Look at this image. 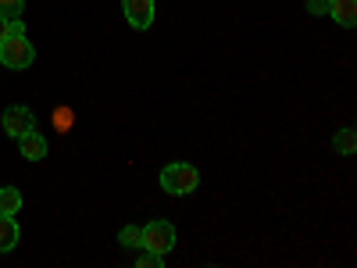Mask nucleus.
Returning <instances> with one entry per match:
<instances>
[{
    "instance_id": "nucleus-12",
    "label": "nucleus",
    "mask_w": 357,
    "mask_h": 268,
    "mask_svg": "<svg viewBox=\"0 0 357 268\" xmlns=\"http://www.w3.org/2000/svg\"><path fill=\"white\" fill-rule=\"evenodd\" d=\"M118 244L122 247H139V225H126L122 232H118Z\"/></svg>"
},
{
    "instance_id": "nucleus-13",
    "label": "nucleus",
    "mask_w": 357,
    "mask_h": 268,
    "mask_svg": "<svg viewBox=\"0 0 357 268\" xmlns=\"http://www.w3.org/2000/svg\"><path fill=\"white\" fill-rule=\"evenodd\" d=\"M136 265H139V268H161V265H165V254L146 251V254H139V258H136Z\"/></svg>"
},
{
    "instance_id": "nucleus-17",
    "label": "nucleus",
    "mask_w": 357,
    "mask_h": 268,
    "mask_svg": "<svg viewBox=\"0 0 357 268\" xmlns=\"http://www.w3.org/2000/svg\"><path fill=\"white\" fill-rule=\"evenodd\" d=\"M4 36H8V18L0 15V40H4Z\"/></svg>"
},
{
    "instance_id": "nucleus-8",
    "label": "nucleus",
    "mask_w": 357,
    "mask_h": 268,
    "mask_svg": "<svg viewBox=\"0 0 357 268\" xmlns=\"http://www.w3.org/2000/svg\"><path fill=\"white\" fill-rule=\"evenodd\" d=\"M18 222H15V215H0V254H8V251H15L18 247Z\"/></svg>"
},
{
    "instance_id": "nucleus-9",
    "label": "nucleus",
    "mask_w": 357,
    "mask_h": 268,
    "mask_svg": "<svg viewBox=\"0 0 357 268\" xmlns=\"http://www.w3.org/2000/svg\"><path fill=\"white\" fill-rule=\"evenodd\" d=\"M22 211V190L0 186V215H18Z\"/></svg>"
},
{
    "instance_id": "nucleus-5",
    "label": "nucleus",
    "mask_w": 357,
    "mask_h": 268,
    "mask_svg": "<svg viewBox=\"0 0 357 268\" xmlns=\"http://www.w3.org/2000/svg\"><path fill=\"white\" fill-rule=\"evenodd\" d=\"M126 22L132 29H151L154 25V0H122Z\"/></svg>"
},
{
    "instance_id": "nucleus-1",
    "label": "nucleus",
    "mask_w": 357,
    "mask_h": 268,
    "mask_svg": "<svg viewBox=\"0 0 357 268\" xmlns=\"http://www.w3.org/2000/svg\"><path fill=\"white\" fill-rule=\"evenodd\" d=\"M197 183H200V172H197L193 165H186V161L165 165V172H161V186H165V193H175V197L193 193Z\"/></svg>"
},
{
    "instance_id": "nucleus-10",
    "label": "nucleus",
    "mask_w": 357,
    "mask_h": 268,
    "mask_svg": "<svg viewBox=\"0 0 357 268\" xmlns=\"http://www.w3.org/2000/svg\"><path fill=\"white\" fill-rule=\"evenodd\" d=\"M333 147L340 154H354V147H357V133L354 129H340L336 136H333Z\"/></svg>"
},
{
    "instance_id": "nucleus-6",
    "label": "nucleus",
    "mask_w": 357,
    "mask_h": 268,
    "mask_svg": "<svg viewBox=\"0 0 357 268\" xmlns=\"http://www.w3.org/2000/svg\"><path fill=\"white\" fill-rule=\"evenodd\" d=\"M18 151H22L25 161H43V158H47V140H43L36 129H29V133L18 136Z\"/></svg>"
},
{
    "instance_id": "nucleus-16",
    "label": "nucleus",
    "mask_w": 357,
    "mask_h": 268,
    "mask_svg": "<svg viewBox=\"0 0 357 268\" xmlns=\"http://www.w3.org/2000/svg\"><path fill=\"white\" fill-rule=\"evenodd\" d=\"M325 8H329V0H307V11L311 15H325Z\"/></svg>"
},
{
    "instance_id": "nucleus-11",
    "label": "nucleus",
    "mask_w": 357,
    "mask_h": 268,
    "mask_svg": "<svg viewBox=\"0 0 357 268\" xmlns=\"http://www.w3.org/2000/svg\"><path fill=\"white\" fill-rule=\"evenodd\" d=\"M25 11V0H0V15L4 18H22Z\"/></svg>"
},
{
    "instance_id": "nucleus-3",
    "label": "nucleus",
    "mask_w": 357,
    "mask_h": 268,
    "mask_svg": "<svg viewBox=\"0 0 357 268\" xmlns=\"http://www.w3.org/2000/svg\"><path fill=\"white\" fill-rule=\"evenodd\" d=\"M139 247L154 251V254H168L175 247V225L172 222H151L139 229Z\"/></svg>"
},
{
    "instance_id": "nucleus-7",
    "label": "nucleus",
    "mask_w": 357,
    "mask_h": 268,
    "mask_svg": "<svg viewBox=\"0 0 357 268\" xmlns=\"http://www.w3.org/2000/svg\"><path fill=\"white\" fill-rule=\"evenodd\" d=\"M325 15H333L340 25H357V0H329V8H325Z\"/></svg>"
},
{
    "instance_id": "nucleus-15",
    "label": "nucleus",
    "mask_w": 357,
    "mask_h": 268,
    "mask_svg": "<svg viewBox=\"0 0 357 268\" xmlns=\"http://www.w3.org/2000/svg\"><path fill=\"white\" fill-rule=\"evenodd\" d=\"M8 36H25V25H22V18H8Z\"/></svg>"
},
{
    "instance_id": "nucleus-4",
    "label": "nucleus",
    "mask_w": 357,
    "mask_h": 268,
    "mask_svg": "<svg viewBox=\"0 0 357 268\" xmlns=\"http://www.w3.org/2000/svg\"><path fill=\"white\" fill-rule=\"evenodd\" d=\"M0 126H4V133H8L11 140H18L22 133L36 129V114L29 111V107H22V104H11V107L4 111V118H0Z\"/></svg>"
},
{
    "instance_id": "nucleus-14",
    "label": "nucleus",
    "mask_w": 357,
    "mask_h": 268,
    "mask_svg": "<svg viewBox=\"0 0 357 268\" xmlns=\"http://www.w3.org/2000/svg\"><path fill=\"white\" fill-rule=\"evenodd\" d=\"M68 129H72V111L57 107V133H68Z\"/></svg>"
},
{
    "instance_id": "nucleus-2",
    "label": "nucleus",
    "mask_w": 357,
    "mask_h": 268,
    "mask_svg": "<svg viewBox=\"0 0 357 268\" xmlns=\"http://www.w3.org/2000/svg\"><path fill=\"white\" fill-rule=\"evenodd\" d=\"M33 61H36V50H33V43H29L25 36H4V40H0V65H4V68L22 72Z\"/></svg>"
}]
</instances>
